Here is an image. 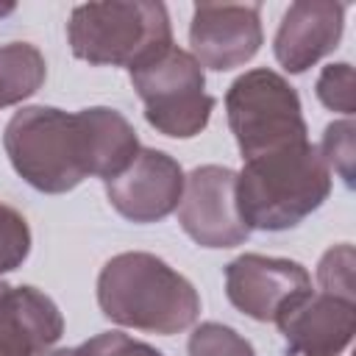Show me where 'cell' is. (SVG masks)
Instances as JSON below:
<instances>
[{
    "mask_svg": "<svg viewBox=\"0 0 356 356\" xmlns=\"http://www.w3.org/2000/svg\"><path fill=\"white\" fill-rule=\"evenodd\" d=\"M97 306L117 325L170 337L197 320L200 295L164 259L128 250L103 264L97 275Z\"/></svg>",
    "mask_w": 356,
    "mask_h": 356,
    "instance_id": "1",
    "label": "cell"
},
{
    "mask_svg": "<svg viewBox=\"0 0 356 356\" xmlns=\"http://www.w3.org/2000/svg\"><path fill=\"white\" fill-rule=\"evenodd\" d=\"M331 195V172L309 139L267 150L236 172V206L253 231H286Z\"/></svg>",
    "mask_w": 356,
    "mask_h": 356,
    "instance_id": "2",
    "label": "cell"
},
{
    "mask_svg": "<svg viewBox=\"0 0 356 356\" xmlns=\"http://www.w3.org/2000/svg\"><path fill=\"white\" fill-rule=\"evenodd\" d=\"M14 172L44 195H64L89 178V147L81 114L56 106H25L3 131Z\"/></svg>",
    "mask_w": 356,
    "mask_h": 356,
    "instance_id": "3",
    "label": "cell"
},
{
    "mask_svg": "<svg viewBox=\"0 0 356 356\" xmlns=\"http://www.w3.org/2000/svg\"><path fill=\"white\" fill-rule=\"evenodd\" d=\"M75 58L95 67H136L172 44L170 14L153 0L81 3L67 22Z\"/></svg>",
    "mask_w": 356,
    "mask_h": 356,
    "instance_id": "4",
    "label": "cell"
},
{
    "mask_svg": "<svg viewBox=\"0 0 356 356\" xmlns=\"http://www.w3.org/2000/svg\"><path fill=\"white\" fill-rule=\"evenodd\" d=\"M225 114L242 161L309 139L295 86L267 67L248 70L228 86Z\"/></svg>",
    "mask_w": 356,
    "mask_h": 356,
    "instance_id": "5",
    "label": "cell"
},
{
    "mask_svg": "<svg viewBox=\"0 0 356 356\" xmlns=\"http://www.w3.org/2000/svg\"><path fill=\"white\" fill-rule=\"evenodd\" d=\"M128 72L145 103V120L159 134L192 139L209 125L217 100L206 92L203 67L192 53L170 44Z\"/></svg>",
    "mask_w": 356,
    "mask_h": 356,
    "instance_id": "6",
    "label": "cell"
},
{
    "mask_svg": "<svg viewBox=\"0 0 356 356\" xmlns=\"http://www.w3.org/2000/svg\"><path fill=\"white\" fill-rule=\"evenodd\" d=\"M178 222L184 234L200 248L242 245L250 228L245 225L236 206V172L220 164L195 167L184 178Z\"/></svg>",
    "mask_w": 356,
    "mask_h": 356,
    "instance_id": "7",
    "label": "cell"
},
{
    "mask_svg": "<svg viewBox=\"0 0 356 356\" xmlns=\"http://www.w3.org/2000/svg\"><path fill=\"white\" fill-rule=\"evenodd\" d=\"M312 292V275L292 259L242 253L225 267V295L236 312L259 323H275Z\"/></svg>",
    "mask_w": 356,
    "mask_h": 356,
    "instance_id": "8",
    "label": "cell"
},
{
    "mask_svg": "<svg viewBox=\"0 0 356 356\" xmlns=\"http://www.w3.org/2000/svg\"><path fill=\"white\" fill-rule=\"evenodd\" d=\"M264 42L259 3H197L189 25L192 56L200 67L228 72L248 64Z\"/></svg>",
    "mask_w": 356,
    "mask_h": 356,
    "instance_id": "9",
    "label": "cell"
},
{
    "mask_svg": "<svg viewBox=\"0 0 356 356\" xmlns=\"http://www.w3.org/2000/svg\"><path fill=\"white\" fill-rule=\"evenodd\" d=\"M114 211L131 222H159L170 217L184 195L181 164L156 147H139L134 161L114 178L103 181Z\"/></svg>",
    "mask_w": 356,
    "mask_h": 356,
    "instance_id": "10",
    "label": "cell"
},
{
    "mask_svg": "<svg viewBox=\"0 0 356 356\" xmlns=\"http://www.w3.org/2000/svg\"><path fill=\"white\" fill-rule=\"evenodd\" d=\"M289 356H339L356 334V303L309 292L275 320Z\"/></svg>",
    "mask_w": 356,
    "mask_h": 356,
    "instance_id": "11",
    "label": "cell"
},
{
    "mask_svg": "<svg viewBox=\"0 0 356 356\" xmlns=\"http://www.w3.org/2000/svg\"><path fill=\"white\" fill-rule=\"evenodd\" d=\"M345 28V6L334 0H298L292 3L273 39L275 61L300 75L320 58L337 50Z\"/></svg>",
    "mask_w": 356,
    "mask_h": 356,
    "instance_id": "12",
    "label": "cell"
},
{
    "mask_svg": "<svg viewBox=\"0 0 356 356\" xmlns=\"http://www.w3.org/2000/svg\"><path fill=\"white\" fill-rule=\"evenodd\" d=\"M64 334V317L36 286L0 281V356H39Z\"/></svg>",
    "mask_w": 356,
    "mask_h": 356,
    "instance_id": "13",
    "label": "cell"
},
{
    "mask_svg": "<svg viewBox=\"0 0 356 356\" xmlns=\"http://www.w3.org/2000/svg\"><path fill=\"white\" fill-rule=\"evenodd\" d=\"M78 114L86 131L89 175L103 181L120 175L139 153V136L128 122V117L108 106H89L81 108Z\"/></svg>",
    "mask_w": 356,
    "mask_h": 356,
    "instance_id": "14",
    "label": "cell"
},
{
    "mask_svg": "<svg viewBox=\"0 0 356 356\" xmlns=\"http://www.w3.org/2000/svg\"><path fill=\"white\" fill-rule=\"evenodd\" d=\"M47 78L44 56L36 44L8 42L0 47V108L36 95Z\"/></svg>",
    "mask_w": 356,
    "mask_h": 356,
    "instance_id": "15",
    "label": "cell"
},
{
    "mask_svg": "<svg viewBox=\"0 0 356 356\" xmlns=\"http://www.w3.org/2000/svg\"><path fill=\"white\" fill-rule=\"evenodd\" d=\"M317 284L325 295L356 303V253L353 245L342 242L323 253L317 264Z\"/></svg>",
    "mask_w": 356,
    "mask_h": 356,
    "instance_id": "16",
    "label": "cell"
},
{
    "mask_svg": "<svg viewBox=\"0 0 356 356\" xmlns=\"http://www.w3.org/2000/svg\"><path fill=\"white\" fill-rule=\"evenodd\" d=\"M320 156L328 167V172H337L342 184L350 189L353 186V164H356V125L350 117L337 120L325 125L323 142H320Z\"/></svg>",
    "mask_w": 356,
    "mask_h": 356,
    "instance_id": "17",
    "label": "cell"
},
{
    "mask_svg": "<svg viewBox=\"0 0 356 356\" xmlns=\"http://www.w3.org/2000/svg\"><path fill=\"white\" fill-rule=\"evenodd\" d=\"M186 353L189 356H256L253 345L239 331L211 320L195 325L186 342Z\"/></svg>",
    "mask_w": 356,
    "mask_h": 356,
    "instance_id": "18",
    "label": "cell"
},
{
    "mask_svg": "<svg viewBox=\"0 0 356 356\" xmlns=\"http://www.w3.org/2000/svg\"><path fill=\"white\" fill-rule=\"evenodd\" d=\"M314 92H317V100L325 108L339 111L345 117H353L356 89H353V67L348 61H337V64L323 67V72L314 83Z\"/></svg>",
    "mask_w": 356,
    "mask_h": 356,
    "instance_id": "19",
    "label": "cell"
},
{
    "mask_svg": "<svg viewBox=\"0 0 356 356\" xmlns=\"http://www.w3.org/2000/svg\"><path fill=\"white\" fill-rule=\"evenodd\" d=\"M28 253H31L28 220L17 209L0 203V275L22 267Z\"/></svg>",
    "mask_w": 356,
    "mask_h": 356,
    "instance_id": "20",
    "label": "cell"
},
{
    "mask_svg": "<svg viewBox=\"0 0 356 356\" xmlns=\"http://www.w3.org/2000/svg\"><path fill=\"white\" fill-rule=\"evenodd\" d=\"M78 356H164V353L122 331H103L86 339L83 345H78Z\"/></svg>",
    "mask_w": 356,
    "mask_h": 356,
    "instance_id": "21",
    "label": "cell"
},
{
    "mask_svg": "<svg viewBox=\"0 0 356 356\" xmlns=\"http://www.w3.org/2000/svg\"><path fill=\"white\" fill-rule=\"evenodd\" d=\"M39 356H78V348H56V350H44Z\"/></svg>",
    "mask_w": 356,
    "mask_h": 356,
    "instance_id": "22",
    "label": "cell"
},
{
    "mask_svg": "<svg viewBox=\"0 0 356 356\" xmlns=\"http://www.w3.org/2000/svg\"><path fill=\"white\" fill-rule=\"evenodd\" d=\"M11 11H14V3H0V17H6Z\"/></svg>",
    "mask_w": 356,
    "mask_h": 356,
    "instance_id": "23",
    "label": "cell"
}]
</instances>
